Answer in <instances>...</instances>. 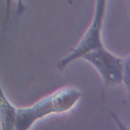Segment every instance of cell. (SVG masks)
I'll list each match as a JSON object with an SVG mask.
<instances>
[{
    "instance_id": "1",
    "label": "cell",
    "mask_w": 130,
    "mask_h": 130,
    "mask_svg": "<svg viewBox=\"0 0 130 130\" xmlns=\"http://www.w3.org/2000/svg\"><path fill=\"white\" fill-rule=\"evenodd\" d=\"M81 97L82 93L79 90L72 87H66L56 90L30 107L17 108L14 129L27 130L35 122L44 116L68 111Z\"/></svg>"
},
{
    "instance_id": "2",
    "label": "cell",
    "mask_w": 130,
    "mask_h": 130,
    "mask_svg": "<svg viewBox=\"0 0 130 130\" xmlns=\"http://www.w3.org/2000/svg\"><path fill=\"white\" fill-rule=\"evenodd\" d=\"M80 58L93 66L108 84H115L122 82L124 58L114 55L106 50L104 45L88 52Z\"/></svg>"
},
{
    "instance_id": "3",
    "label": "cell",
    "mask_w": 130,
    "mask_h": 130,
    "mask_svg": "<svg viewBox=\"0 0 130 130\" xmlns=\"http://www.w3.org/2000/svg\"><path fill=\"white\" fill-rule=\"evenodd\" d=\"M122 82L125 86H129V57H126L124 59L122 69Z\"/></svg>"
},
{
    "instance_id": "4",
    "label": "cell",
    "mask_w": 130,
    "mask_h": 130,
    "mask_svg": "<svg viewBox=\"0 0 130 130\" xmlns=\"http://www.w3.org/2000/svg\"><path fill=\"white\" fill-rule=\"evenodd\" d=\"M23 11V0H19L18 1V13H20Z\"/></svg>"
}]
</instances>
